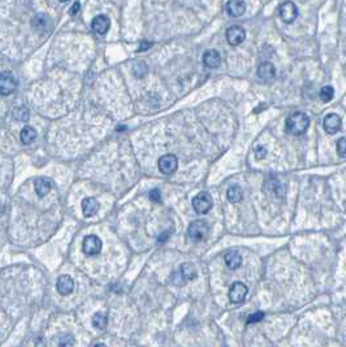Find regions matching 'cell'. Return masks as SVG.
<instances>
[{
	"label": "cell",
	"mask_w": 346,
	"mask_h": 347,
	"mask_svg": "<svg viewBox=\"0 0 346 347\" xmlns=\"http://www.w3.org/2000/svg\"><path fill=\"white\" fill-rule=\"evenodd\" d=\"M310 125V117L303 112H294L287 119L285 129L291 135H302Z\"/></svg>",
	"instance_id": "obj_1"
},
{
	"label": "cell",
	"mask_w": 346,
	"mask_h": 347,
	"mask_svg": "<svg viewBox=\"0 0 346 347\" xmlns=\"http://www.w3.org/2000/svg\"><path fill=\"white\" fill-rule=\"evenodd\" d=\"M210 230V226L207 224L206 221L197 220L194 222H191L187 228V236L193 241H202L207 237Z\"/></svg>",
	"instance_id": "obj_2"
},
{
	"label": "cell",
	"mask_w": 346,
	"mask_h": 347,
	"mask_svg": "<svg viewBox=\"0 0 346 347\" xmlns=\"http://www.w3.org/2000/svg\"><path fill=\"white\" fill-rule=\"evenodd\" d=\"M212 204H214L212 197L206 191L199 193L193 199V208L197 213H207L212 208Z\"/></svg>",
	"instance_id": "obj_3"
},
{
	"label": "cell",
	"mask_w": 346,
	"mask_h": 347,
	"mask_svg": "<svg viewBox=\"0 0 346 347\" xmlns=\"http://www.w3.org/2000/svg\"><path fill=\"white\" fill-rule=\"evenodd\" d=\"M82 250L84 253L89 256H94L102 251V241L98 236L90 234L84 238V243H82Z\"/></svg>",
	"instance_id": "obj_4"
},
{
	"label": "cell",
	"mask_w": 346,
	"mask_h": 347,
	"mask_svg": "<svg viewBox=\"0 0 346 347\" xmlns=\"http://www.w3.org/2000/svg\"><path fill=\"white\" fill-rule=\"evenodd\" d=\"M17 89V81L11 72L0 73V94L9 95Z\"/></svg>",
	"instance_id": "obj_5"
},
{
	"label": "cell",
	"mask_w": 346,
	"mask_h": 347,
	"mask_svg": "<svg viewBox=\"0 0 346 347\" xmlns=\"http://www.w3.org/2000/svg\"><path fill=\"white\" fill-rule=\"evenodd\" d=\"M177 166H179V160L176 158L175 155L172 154H167L163 155L162 158L159 159L158 162V168L163 174H172L175 173L177 170Z\"/></svg>",
	"instance_id": "obj_6"
},
{
	"label": "cell",
	"mask_w": 346,
	"mask_h": 347,
	"mask_svg": "<svg viewBox=\"0 0 346 347\" xmlns=\"http://www.w3.org/2000/svg\"><path fill=\"white\" fill-rule=\"evenodd\" d=\"M279 15L284 22L291 24L298 17V8H297V5L293 1H285V3L280 5Z\"/></svg>",
	"instance_id": "obj_7"
},
{
	"label": "cell",
	"mask_w": 346,
	"mask_h": 347,
	"mask_svg": "<svg viewBox=\"0 0 346 347\" xmlns=\"http://www.w3.org/2000/svg\"><path fill=\"white\" fill-rule=\"evenodd\" d=\"M247 292H249V289H247L246 285L242 284V282H235L229 289L228 295H229L232 303H241L246 298Z\"/></svg>",
	"instance_id": "obj_8"
},
{
	"label": "cell",
	"mask_w": 346,
	"mask_h": 347,
	"mask_svg": "<svg viewBox=\"0 0 346 347\" xmlns=\"http://www.w3.org/2000/svg\"><path fill=\"white\" fill-rule=\"evenodd\" d=\"M245 38H246V32L239 25L231 26L227 30V40L228 43L232 44V46H238V44H241L245 40Z\"/></svg>",
	"instance_id": "obj_9"
},
{
	"label": "cell",
	"mask_w": 346,
	"mask_h": 347,
	"mask_svg": "<svg viewBox=\"0 0 346 347\" xmlns=\"http://www.w3.org/2000/svg\"><path fill=\"white\" fill-rule=\"evenodd\" d=\"M56 289H57V292H59V294H61V295H69V294L73 292V289H74V281H73V278L71 276L63 274V276H60L59 278H57Z\"/></svg>",
	"instance_id": "obj_10"
},
{
	"label": "cell",
	"mask_w": 346,
	"mask_h": 347,
	"mask_svg": "<svg viewBox=\"0 0 346 347\" xmlns=\"http://www.w3.org/2000/svg\"><path fill=\"white\" fill-rule=\"evenodd\" d=\"M323 125H324V130H326L328 134H336V133L340 130V128H341V119H340L338 114H327L326 117H324Z\"/></svg>",
	"instance_id": "obj_11"
},
{
	"label": "cell",
	"mask_w": 346,
	"mask_h": 347,
	"mask_svg": "<svg viewBox=\"0 0 346 347\" xmlns=\"http://www.w3.org/2000/svg\"><path fill=\"white\" fill-rule=\"evenodd\" d=\"M227 12L231 17H241L246 12L245 0H228Z\"/></svg>",
	"instance_id": "obj_12"
},
{
	"label": "cell",
	"mask_w": 346,
	"mask_h": 347,
	"mask_svg": "<svg viewBox=\"0 0 346 347\" xmlns=\"http://www.w3.org/2000/svg\"><path fill=\"white\" fill-rule=\"evenodd\" d=\"M109 26H111V21L104 15H99V16L94 17V20L91 22V29L95 33L100 34V36H104L109 30Z\"/></svg>",
	"instance_id": "obj_13"
},
{
	"label": "cell",
	"mask_w": 346,
	"mask_h": 347,
	"mask_svg": "<svg viewBox=\"0 0 346 347\" xmlns=\"http://www.w3.org/2000/svg\"><path fill=\"white\" fill-rule=\"evenodd\" d=\"M221 63V57L220 54L216 50H207L203 55V64L210 69H215Z\"/></svg>",
	"instance_id": "obj_14"
},
{
	"label": "cell",
	"mask_w": 346,
	"mask_h": 347,
	"mask_svg": "<svg viewBox=\"0 0 346 347\" xmlns=\"http://www.w3.org/2000/svg\"><path fill=\"white\" fill-rule=\"evenodd\" d=\"M99 203H98L95 198L89 197L85 198L84 201H82V212H84L85 217L94 216L99 211Z\"/></svg>",
	"instance_id": "obj_15"
},
{
	"label": "cell",
	"mask_w": 346,
	"mask_h": 347,
	"mask_svg": "<svg viewBox=\"0 0 346 347\" xmlns=\"http://www.w3.org/2000/svg\"><path fill=\"white\" fill-rule=\"evenodd\" d=\"M51 181L46 177H38L34 181V189H36V193L38 197L43 198L46 197L50 190H51Z\"/></svg>",
	"instance_id": "obj_16"
},
{
	"label": "cell",
	"mask_w": 346,
	"mask_h": 347,
	"mask_svg": "<svg viewBox=\"0 0 346 347\" xmlns=\"http://www.w3.org/2000/svg\"><path fill=\"white\" fill-rule=\"evenodd\" d=\"M274 74H276V69H274V65L272 63H262L259 65L258 68V75L259 78L263 79V81H271L273 78Z\"/></svg>",
	"instance_id": "obj_17"
},
{
	"label": "cell",
	"mask_w": 346,
	"mask_h": 347,
	"mask_svg": "<svg viewBox=\"0 0 346 347\" xmlns=\"http://www.w3.org/2000/svg\"><path fill=\"white\" fill-rule=\"evenodd\" d=\"M224 260H225V264L229 269H238L242 264V256L238 251H232V253L225 254Z\"/></svg>",
	"instance_id": "obj_18"
},
{
	"label": "cell",
	"mask_w": 346,
	"mask_h": 347,
	"mask_svg": "<svg viewBox=\"0 0 346 347\" xmlns=\"http://www.w3.org/2000/svg\"><path fill=\"white\" fill-rule=\"evenodd\" d=\"M36 130L34 129V128L32 127H25L22 130H21V134H20V139L21 142L24 143V145H32L34 141L36 139Z\"/></svg>",
	"instance_id": "obj_19"
},
{
	"label": "cell",
	"mask_w": 346,
	"mask_h": 347,
	"mask_svg": "<svg viewBox=\"0 0 346 347\" xmlns=\"http://www.w3.org/2000/svg\"><path fill=\"white\" fill-rule=\"evenodd\" d=\"M227 198L228 201H232V203H238V201H241L243 199L242 189H241L238 185L231 186L227 191Z\"/></svg>",
	"instance_id": "obj_20"
},
{
	"label": "cell",
	"mask_w": 346,
	"mask_h": 347,
	"mask_svg": "<svg viewBox=\"0 0 346 347\" xmlns=\"http://www.w3.org/2000/svg\"><path fill=\"white\" fill-rule=\"evenodd\" d=\"M180 273H181V276L183 277V280L185 281L195 280L197 276H198V272H197V269H195L194 265L189 264V263L182 264V267H181V269H180Z\"/></svg>",
	"instance_id": "obj_21"
},
{
	"label": "cell",
	"mask_w": 346,
	"mask_h": 347,
	"mask_svg": "<svg viewBox=\"0 0 346 347\" xmlns=\"http://www.w3.org/2000/svg\"><path fill=\"white\" fill-rule=\"evenodd\" d=\"M107 324H108V317L106 313H103V312H98V313H95V315L92 316V325H94L96 329L103 330V329H106V327H107Z\"/></svg>",
	"instance_id": "obj_22"
},
{
	"label": "cell",
	"mask_w": 346,
	"mask_h": 347,
	"mask_svg": "<svg viewBox=\"0 0 346 347\" xmlns=\"http://www.w3.org/2000/svg\"><path fill=\"white\" fill-rule=\"evenodd\" d=\"M333 95L334 90L332 86H324L322 90H320V92H319V96H320V99H322L324 103L330 102V100L333 99Z\"/></svg>",
	"instance_id": "obj_23"
},
{
	"label": "cell",
	"mask_w": 346,
	"mask_h": 347,
	"mask_svg": "<svg viewBox=\"0 0 346 347\" xmlns=\"http://www.w3.org/2000/svg\"><path fill=\"white\" fill-rule=\"evenodd\" d=\"M76 339L71 334H64L59 338V346L60 347H74Z\"/></svg>",
	"instance_id": "obj_24"
},
{
	"label": "cell",
	"mask_w": 346,
	"mask_h": 347,
	"mask_svg": "<svg viewBox=\"0 0 346 347\" xmlns=\"http://www.w3.org/2000/svg\"><path fill=\"white\" fill-rule=\"evenodd\" d=\"M15 117H16L18 121H28L29 120V110L25 108V107H21V108H17L15 110Z\"/></svg>",
	"instance_id": "obj_25"
},
{
	"label": "cell",
	"mask_w": 346,
	"mask_h": 347,
	"mask_svg": "<svg viewBox=\"0 0 346 347\" xmlns=\"http://www.w3.org/2000/svg\"><path fill=\"white\" fill-rule=\"evenodd\" d=\"M263 319H264V313H263V312H255V313L249 316V319H247L246 323L247 324L259 323V321H262Z\"/></svg>",
	"instance_id": "obj_26"
},
{
	"label": "cell",
	"mask_w": 346,
	"mask_h": 347,
	"mask_svg": "<svg viewBox=\"0 0 346 347\" xmlns=\"http://www.w3.org/2000/svg\"><path fill=\"white\" fill-rule=\"evenodd\" d=\"M337 151L341 158H345L346 155V145H345V138H340L337 142Z\"/></svg>",
	"instance_id": "obj_27"
},
{
	"label": "cell",
	"mask_w": 346,
	"mask_h": 347,
	"mask_svg": "<svg viewBox=\"0 0 346 347\" xmlns=\"http://www.w3.org/2000/svg\"><path fill=\"white\" fill-rule=\"evenodd\" d=\"M254 154H255V158L258 159V160H262L263 158H266V155H267L266 147L258 146V147H256V148H255Z\"/></svg>",
	"instance_id": "obj_28"
},
{
	"label": "cell",
	"mask_w": 346,
	"mask_h": 347,
	"mask_svg": "<svg viewBox=\"0 0 346 347\" xmlns=\"http://www.w3.org/2000/svg\"><path fill=\"white\" fill-rule=\"evenodd\" d=\"M150 199L152 201H156V203H160L162 201V194H160V190L154 189L150 191Z\"/></svg>",
	"instance_id": "obj_29"
},
{
	"label": "cell",
	"mask_w": 346,
	"mask_h": 347,
	"mask_svg": "<svg viewBox=\"0 0 346 347\" xmlns=\"http://www.w3.org/2000/svg\"><path fill=\"white\" fill-rule=\"evenodd\" d=\"M150 47H151V43H150V42H147V40H144V42H141L138 51L144 52V51H146V50H148Z\"/></svg>",
	"instance_id": "obj_30"
},
{
	"label": "cell",
	"mask_w": 346,
	"mask_h": 347,
	"mask_svg": "<svg viewBox=\"0 0 346 347\" xmlns=\"http://www.w3.org/2000/svg\"><path fill=\"white\" fill-rule=\"evenodd\" d=\"M80 8H81V4L78 3V1H76V3H74V4L72 5V8H71V12H69V13H71L72 16H74V15H77V13H78Z\"/></svg>",
	"instance_id": "obj_31"
},
{
	"label": "cell",
	"mask_w": 346,
	"mask_h": 347,
	"mask_svg": "<svg viewBox=\"0 0 346 347\" xmlns=\"http://www.w3.org/2000/svg\"><path fill=\"white\" fill-rule=\"evenodd\" d=\"M94 347H108L107 345H104V343H98V345H95Z\"/></svg>",
	"instance_id": "obj_32"
},
{
	"label": "cell",
	"mask_w": 346,
	"mask_h": 347,
	"mask_svg": "<svg viewBox=\"0 0 346 347\" xmlns=\"http://www.w3.org/2000/svg\"><path fill=\"white\" fill-rule=\"evenodd\" d=\"M60 1H68V0H60Z\"/></svg>",
	"instance_id": "obj_33"
}]
</instances>
